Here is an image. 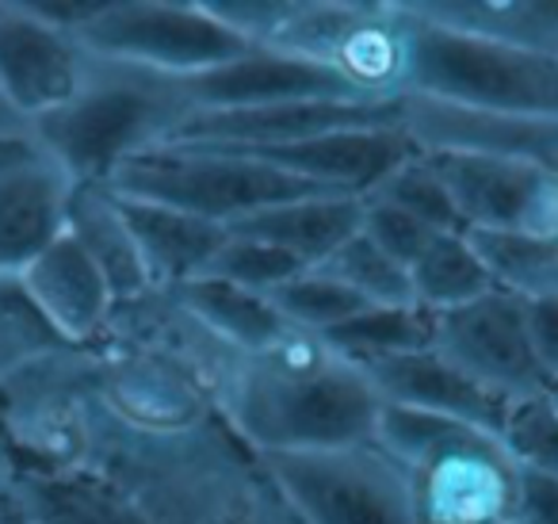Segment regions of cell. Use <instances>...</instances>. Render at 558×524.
<instances>
[{
    "label": "cell",
    "instance_id": "6da1fadb",
    "mask_svg": "<svg viewBox=\"0 0 558 524\" xmlns=\"http://www.w3.org/2000/svg\"><path fill=\"white\" fill-rule=\"evenodd\" d=\"M62 475L100 478L157 524H303L260 455L222 417L192 432L146 437L116 425L96 402L77 467Z\"/></svg>",
    "mask_w": 558,
    "mask_h": 524
},
{
    "label": "cell",
    "instance_id": "7a4b0ae2",
    "mask_svg": "<svg viewBox=\"0 0 558 524\" xmlns=\"http://www.w3.org/2000/svg\"><path fill=\"white\" fill-rule=\"evenodd\" d=\"M379 414L383 394L367 371L299 330L260 353H241L222 386V421L256 455L372 440Z\"/></svg>",
    "mask_w": 558,
    "mask_h": 524
},
{
    "label": "cell",
    "instance_id": "3957f363",
    "mask_svg": "<svg viewBox=\"0 0 558 524\" xmlns=\"http://www.w3.org/2000/svg\"><path fill=\"white\" fill-rule=\"evenodd\" d=\"M192 116L199 108L187 78L93 55L73 100L27 131L73 184H108L131 157L177 142Z\"/></svg>",
    "mask_w": 558,
    "mask_h": 524
},
{
    "label": "cell",
    "instance_id": "277c9868",
    "mask_svg": "<svg viewBox=\"0 0 558 524\" xmlns=\"http://www.w3.org/2000/svg\"><path fill=\"white\" fill-rule=\"evenodd\" d=\"M375 440L402 463L417 524H509L520 463L501 437L383 402Z\"/></svg>",
    "mask_w": 558,
    "mask_h": 524
},
{
    "label": "cell",
    "instance_id": "5b68a950",
    "mask_svg": "<svg viewBox=\"0 0 558 524\" xmlns=\"http://www.w3.org/2000/svg\"><path fill=\"white\" fill-rule=\"evenodd\" d=\"M104 188L126 200L161 203V207L187 211L218 226H238L260 211L306 200V195H333L326 188L299 180L253 154L207 142H169L149 154L119 165Z\"/></svg>",
    "mask_w": 558,
    "mask_h": 524
},
{
    "label": "cell",
    "instance_id": "8992f818",
    "mask_svg": "<svg viewBox=\"0 0 558 524\" xmlns=\"http://www.w3.org/2000/svg\"><path fill=\"white\" fill-rule=\"evenodd\" d=\"M410 96L494 116L558 119V50L474 39L413 12Z\"/></svg>",
    "mask_w": 558,
    "mask_h": 524
},
{
    "label": "cell",
    "instance_id": "52a82bcc",
    "mask_svg": "<svg viewBox=\"0 0 558 524\" xmlns=\"http://www.w3.org/2000/svg\"><path fill=\"white\" fill-rule=\"evenodd\" d=\"M264 47L322 66L364 100L410 96L413 12L405 0H295Z\"/></svg>",
    "mask_w": 558,
    "mask_h": 524
},
{
    "label": "cell",
    "instance_id": "ba28073f",
    "mask_svg": "<svg viewBox=\"0 0 558 524\" xmlns=\"http://www.w3.org/2000/svg\"><path fill=\"white\" fill-rule=\"evenodd\" d=\"M303 524H417L410 478L379 440L260 455Z\"/></svg>",
    "mask_w": 558,
    "mask_h": 524
},
{
    "label": "cell",
    "instance_id": "9c48e42d",
    "mask_svg": "<svg viewBox=\"0 0 558 524\" xmlns=\"http://www.w3.org/2000/svg\"><path fill=\"white\" fill-rule=\"evenodd\" d=\"M77 39L100 58L172 78H199L256 47L226 27L207 0H100Z\"/></svg>",
    "mask_w": 558,
    "mask_h": 524
},
{
    "label": "cell",
    "instance_id": "30bf717a",
    "mask_svg": "<svg viewBox=\"0 0 558 524\" xmlns=\"http://www.w3.org/2000/svg\"><path fill=\"white\" fill-rule=\"evenodd\" d=\"M466 234H524L558 253V172L471 150H425Z\"/></svg>",
    "mask_w": 558,
    "mask_h": 524
},
{
    "label": "cell",
    "instance_id": "8fae6325",
    "mask_svg": "<svg viewBox=\"0 0 558 524\" xmlns=\"http://www.w3.org/2000/svg\"><path fill=\"white\" fill-rule=\"evenodd\" d=\"M436 353L512 402L555 391L524 330V295L494 287L466 307L436 314Z\"/></svg>",
    "mask_w": 558,
    "mask_h": 524
},
{
    "label": "cell",
    "instance_id": "7c38bea8",
    "mask_svg": "<svg viewBox=\"0 0 558 524\" xmlns=\"http://www.w3.org/2000/svg\"><path fill=\"white\" fill-rule=\"evenodd\" d=\"M88 58L77 35L47 24L32 4L0 0V96L27 127L73 100Z\"/></svg>",
    "mask_w": 558,
    "mask_h": 524
},
{
    "label": "cell",
    "instance_id": "4fadbf2b",
    "mask_svg": "<svg viewBox=\"0 0 558 524\" xmlns=\"http://www.w3.org/2000/svg\"><path fill=\"white\" fill-rule=\"evenodd\" d=\"M73 188L32 131L0 134V272H24L62 238Z\"/></svg>",
    "mask_w": 558,
    "mask_h": 524
},
{
    "label": "cell",
    "instance_id": "5bb4252c",
    "mask_svg": "<svg viewBox=\"0 0 558 524\" xmlns=\"http://www.w3.org/2000/svg\"><path fill=\"white\" fill-rule=\"evenodd\" d=\"M360 127H405L402 100H299L248 111H199L177 142H207L230 150H279Z\"/></svg>",
    "mask_w": 558,
    "mask_h": 524
},
{
    "label": "cell",
    "instance_id": "9a60e30c",
    "mask_svg": "<svg viewBox=\"0 0 558 524\" xmlns=\"http://www.w3.org/2000/svg\"><path fill=\"white\" fill-rule=\"evenodd\" d=\"M405 134L421 150H471L558 172V119L550 116H494L405 96Z\"/></svg>",
    "mask_w": 558,
    "mask_h": 524
},
{
    "label": "cell",
    "instance_id": "2e32d148",
    "mask_svg": "<svg viewBox=\"0 0 558 524\" xmlns=\"http://www.w3.org/2000/svg\"><path fill=\"white\" fill-rule=\"evenodd\" d=\"M241 154L260 157V162L299 180H311L333 195L367 200L398 165L417 154V142L405 134V127H360V131L322 134V139L299 142V146L241 150Z\"/></svg>",
    "mask_w": 558,
    "mask_h": 524
},
{
    "label": "cell",
    "instance_id": "e0dca14e",
    "mask_svg": "<svg viewBox=\"0 0 558 524\" xmlns=\"http://www.w3.org/2000/svg\"><path fill=\"white\" fill-rule=\"evenodd\" d=\"M187 81L199 111H248L299 100H364L329 70L276 47H253L233 62Z\"/></svg>",
    "mask_w": 558,
    "mask_h": 524
},
{
    "label": "cell",
    "instance_id": "ac0fdd59",
    "mask_svg": "<svg viewBox=\"0 0 558 524\" xmlns=\"http://www.w3.org/2000/svg\"><path fill=\"white\" fill-rule=\"evenodd\" d=\"M383 402L405 409H421V414L448 417V421H463L474 429H489L501 437L505 421H509L517 402L505 394L482 386L463 368L444 360L436 348L410 356H395V360H379L364 368Z\"/></svg>",
    "mask_w": 558,
    "mask_h": 524
},
{
    "label": "cell",
    "instance_id": "d6986e66",
    "mask_svg": "<svg viewBox=\"0 0 558 524\" xmlns=\"http://www.w3.org/2000/svg\"><path fill=\"white\" fill-rule=\"evenodd\" d=\"M27 295L35 299V307L47 314V322L58 330V337L73 348H93L100 345L104 330H108L111 314H116V295H111L104 272L93 264V257L62 234L58 241H50L24 272Z\"/></svg>",
    "mask_w": 558,
    "mask_h": 524
},
{
    "label": "cell",
    "instance_id": "ffe728a7",
    "mask_svg": "<svg viewBox=\"0 0 558 524\" xmlns=\"http://www.w3.org/2000/svg\"><path fill=\"white\" fill-rule=\"evenodd\" d=\"M116 200L123 207L126 223H131L134 246L142 253L149 284L161 287V291H172V287H184L192 279L207 276L210 261L230 238L226 226L195 218L187 211L161 207V203L146 200H126V195H116Z\"/></svg>",
    "mask_w": 558,
    "mask_h": 524
},
{
    "label": "cell",
    "instance_id": "44dd1931",
    "mask_svg": "<svg viewBox=\"0 0 558 524\" xmlns=\"http://www.w3.org/2000/svg\"><path fill=\"white\" fill-rule=\"evenodd\" d=\"M360 226H364V200H356V195H306V200L260 211L230 230L268 241L306 269H318L344 241L356 238Z\"/></svg>",
    "mask_w": 558,
    "mask_h": 524
},
{
    "label": "cell",
    "instance_id": "7402d4cb",
    "mask_svg": "<svg viewBox=\"0 0 558 524\" xmlns=\"http://www.w3.org/2000/svg\"><path fill=\"white\" fill-rule=\"evenodd\" d=\"M65 234L93 257V264L104 272L116 302L142 299L154 291L146 276V264L134 246L131 223L119 207L116 192L104 184H77L70 195V215H65Z\"/></svg>",
    "mask_w": 558,
    "mask_h": 524
},
{
    "label": "cell",
    "instance_id": "603a6c76",
    "mask_svg": "<svg viewBox=\"0 0 558 524\" xmlns=\"http://www.w3.org/2000/svg\"><path fill=\"white\" fill-rule=\"evenodd\" d=\"M436 27L527 50H558V0H410Z\"/></svg>",
    "mask_w": 558,
    "mask_h": 524
},
{
    "label": "cell",
    "instance_id": "cb8c5ba5",
    "mask_svg": "<svg viewBox=\"0 0 558 524\" xmlns=\"http://www.w3.org/2000/svg\"><path fill=\"white\" fill-rule=\"evenodd\" d=\"M172 295L233 353H260L295 333L271 302V295L245 291L218 276H199L184 287H172Z\"/></svg>",
    "mask_w": 558,
    "mask_h": 524
},
{
    "label": "cell",
    "instance_id": "d4e9b609",
    "mask_svg": "<svg viewBox=\"0 0 558 524\" xmlns=\"http://www.w3.org/2000/svg\"><path fill=\"white\" fill-rule=\"evenodd\" d=\"M329 348L356 368H372L395 356L425 353L436 345V314L417 302H398V307H367L349 318L337 330L322 333Z\"/></svg>",
    "mask_w": 558,
    "mask_h": 524
},
{
    "label": "cell",
    "instance_id": "484cf974",
    "mask_svg": "<svg viewBox=\"0 0 558 524\" xmlns=\"http://www.w3.org/2000/svg\"><path fill=\"white\" fill-rule=\"evenodd\" d=\"M410 287H413V302H417V307L433 310V314H444V310H456V307H466V302L482 299V295H489L497 284L466 234H440V238H433V246L410 264Z\"/></svg>",
    "mask_w": 558,
    "mask_h": 524
},
{
    "label": "cell",
    "instance_id": "4316f807",
    "mask_svg": "<svg viewBox=\"0 0 558 524\" xmlns=\"http://www.w3.org/2000/svg\"><path fill=\"white\" fill-rule=\"evenodd\" d=\"M65 348L73 345H65L47 314L35 307L20 272H0V383Z\"/></svg>",
    "mask_w": 558,
    "mask_h": 524
},
{
    "label": "cell",
    "instance_id": "83f0119b",
    "mask_svg": "<svg viewBox=\"0 0 558 524\" xmlns=\"http://www.w3.org/2000/svg\"><path fill=\"white\" fill-rule=\"evenodd\" d=\"M271 302L279 307V314L288 318L291 330L311 333V337H322V333L337 330L349 318H356L360 310L372 307L352 287H344L341 279H333L322 269L299 272L295 279H288V284L271 295Z\"/></svg>",
    "mask_w": 558,
    "mask_h": 524
},
{
    "label": "cell",
    "instance_id": "f1b7e54d",
    "mask_svg": "<svg viewBox=\"0 0 558 524\" xmlns=\"http://www.w3.org/2000/svg\"><path fill=\"white\" fill-rule=\"evenodd\" d=\"M322 272H329L333 279H341L344 287L360 295L372 307H398V302H413L410 287V269L398 264L395 257H387L364 230L356 238H349L326 264H318Z\"/></svg>",
    "mask_w": 558,
    "mask_h": 524
},
{
    "label": "cell",
    "instance_id": "f546056e",
    "mask_svg": "<svg viewBox=\"0 0 558 524\" xmlns=\"http://www.w3.org/2000/svg\"><path fill=\"white\" fill-rule=\"evenodd\" d=\"M367 200H383V203H395V207L410 211L413 218H421L425 226L440 234H466L463 218H459L456 203H451L448 188L444 180L436 177L433 162L425 157V150L417 146V154L410 162H402L379 188H375Z\"/></svg>",
    "mask_w": 558,
    "mask_h": 524
},
{
    "label": "cell",
    "instance_id": "4dcf8cb0",
    "mask_svg": "<svg viewBox=\"0 0 558 524\" xmlns=\"http://www.w3.org/2000/svg\"><path fill=\"white\" fill-rule=\"evenodd\" d=\"M299 272H306V264H299L291 253L268 246L260 238H245V234H233L226 238V246L218 249V257L210 261L207 276H218L226 284H238L245 291L256 295H276L279 287L295 279Z\"/></svg>",
    "mask_w": 558,
    "mask_h": 524
},
{
    "label": "cell",
    "instance_id": "1f68e13d",
    "mask_svg": "<svg viewBox=\"0 0 558 524\" xmlns=\"http://www.w3.org/2000/svg\"><path fill=\"white\" fill-rule=\"evenodd\" d=\"M501 444L524 471L558 483V398L555 391L512 406L501 429Z\"/></svg>",
    "mask_w": 558,
    "mask_h": 524
},
{
    "label": "cell",
    "instance_id": "d6a6232c",
    "mask_svg": "<svg viewBox=\"0 0 558 524\" xmlns=\"http://www.w3.org/2000/svg\"><path fill=\"white\" fill-rule=\"evenodd\" d=\"M360 230H364L387 257L405 264V269L433 246V238H440V230H433V226H425L421 218H413L410 211L395 207V203H383V200H364V226H360Z\"/></svg>",
    "mask_w": 558,
    "mask_h": 524
},
{
    "label": "cell",
    "instance_id": "836d02e7",
    "mask_svg": "<svg viewBox=\"0 0 558 524\" xmlns=\"http://www.w3.org/2000/svg\"><path fill=\"white\" fill-rule=\"evenodd\" d=\"M520 295H524V330L535 360L558 383V287H539V291Z\"/></svg>",
    "mask_w": 558,
    "mask_h": 524
},
{
    "label": "cell",
    "instance_id": "e575fe53",
    "mask_svg": "<svg viewBox=\"0 0 558 524\" xmlns=\"http://www.w3.org/2000/svg\"><path fill=\"white\" fill-rule=\"evenodd\" d=\"M509 524H558V483L520 467L517 509Z\"/></svg>",
    "mask_w": 558,
    "mask_h": 524
},
{
    "label": "cell",
    "instance_id": "d590c367",
    "mask_svg": "<svg viewBox=\"0 0 558 524\" xmlns=\"http://www.w3.org/2000/svg\"><path fill=\"white\" fill-rule=\"evenodd\" d=\"M0 524H32V513H27L16 483L0 486Z\"/></svg>",
    "mask_w": 558,
    "mask_h": 524
},
{
    "label": "cell",
    "instance_id": "8d00e7d4",
    "mask_svg": "<svg viewBox=\"0 0 558 524\" xmlns=\"http://www.w3.org/2000/svg\"><path fill=\"white\" fill-rule=\"evenodd\" d=\"M16 478V460H12V448L0 437V486H9Z\"/></svg>",
    "mask_w": 558,
    "mask_h": 524
},
{
    "label": "cell",
    "instance_id": "74e56055",
    "mask_svg": "<svg viewBox=\"0 0 558 524\" xmlns=\"http://www.w3.org/2000/svg\"><path fill=\"white\" fill-rule=\"evenodd\" d=\"M9 131H27V123L4 104V96H0V134H9Z\"/></svg>",
    "mask_w": 558,
    "mask_h": 524
},
{
    "label": "cell",
    "instance_id": "f35d334b",
    "mask_svg": "<svg viewBox=\"0 0 558 524\" xmlns=\"http://www.w3.org/2000/svg\"><path fill=\"white\" fill-rule=\"evenodd\" d=\"M539 287H558V269H555V272H550V276H547V279H539ZM539 287H535V291H539Z\"/></svg>",
    "mask_w": 558,
    "mask_h": 524
},
{
    "label": "cell",
    "instance_id": "ab89813d",
    "mask_svg": "<svg viewBox=\"0 0 558 524\" xmlns=\"http://www.w3.org/2000/svg\"><path fill=\"white\" fill-rule=\"evenodd\" d=\"M555 391H558V383H555Z\"/></svg>",
    "mask_w": 558,
    "mask_h": 524
},
{
    "label": "cell",
    "instance_id": "60d3db41",
    "mask_svg": "<svg viewBox=\"0 0 558 524\" xmlns=\"http://www.w3.org/2000/svg\"><path fill=\"white\" fill-rule=\"evenodd\" d=\"M555 398H558V391H555Z\"/></svg>",
    "mask_w": 558,
    "mask_h": 524
}]
</instances>
